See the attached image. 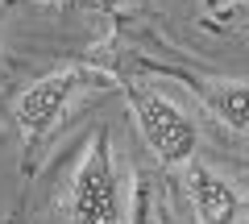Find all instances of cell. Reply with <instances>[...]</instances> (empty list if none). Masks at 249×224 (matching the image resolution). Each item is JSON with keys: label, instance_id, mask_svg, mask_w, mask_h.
<instances>
[{"label": "cell", "instance_id": "obj_6", "mask_svg": "<svg viewBox=\"0 0 249 224\" xmlns=\"http://www.w3.org/2000/svg\"><path fill=\"white\" fill-rule=\"evenodd\" d=\"M67 9H79V13H116L124 0H58Z\"/></svg>", "mask_w": 249, "mask_h": 224}, {"label": "cell", "instance_id": "obj_9", "mask_svg": "<svg viewBox=\"0 0 249 224\" xmlns=\"http://www.w3.org/2000/svg\"><path fill=\"white\" fill-rule=\"evenodd\" d=\"M0 34H4V21H0Z\"/></svg>", "mask_w": 249, "mask_h": 224}, {"label": "cell", "instance_id": "obj_8", "mask_svg": "<svg viewBox=\"0 0 249 224\" xmlns=\"http://www.w3.org/2000/svg\"><path fill=\"white\" fill-rule=\"evenodd\" d=\"M241 9H245V13H249V0H241Z\"/></svg>", "mask_w": 249, "mask_h": 224}, {"label": "cell", "instance_id": "obj_2", "mask_svg": "<svg viewBox=\"0 0 249 224\" xmlns=\"http://www.w3.org/2000/svg\"><path fill=\"white\" fill-rule=\"evenodd\" d=\"M104 71H91V67H58V71L42 75L37 83H29L25 91L13 104V117H17V129L25 137V158H34L37 145L46 141L54 125L62 121V112L71 108V100L83 96V87L91 83H104Z\"/></svg>", "mask_w": 249, "mask_h": 224}, {"label": "cell", "instance_id": "obj_7", "mask_svg": "<svg viewBox=\"0 0 249 224\" xmlns=\"http://www.w3.org/2000/svg\"><path fill=\"white\" fill-rule=\"evenodd\" d=\"M158 224H178V220H175V216L166 212V207H162V216H158Z\"/></svg>", "mask_w": 249, "mask_h": 224}, {"label": "cell", "instance_id": "obj_5", "mask_svg": "<svg viewBox=\"0 0 249 224\" xmlns=\"http://www.w3.org/2000/svg\"><path fill=\"white\" fill-rule=\"evenodd\" d=\"M191 87L212 108L216 121H224L237 133H249V83L245 79H208V83L191 79Z\"/></svg>", "mask_w": 249, "mask_h": 224}, {"label": "cell", "instance_id": "obj_1", "mask_svg": "<svg viewBox=\"0 0 249 224\" xmlns=\"http://www.w3.org/2000/svg\"><path fill=\"white\" fill-rule=\"evenodd\" d=\"M124 96H129L133 121H137V129H142L150 154L162 166H170V171H183L187 162L196 158V150H199V125L187 117L170 96L154 91L150 83H129Z\"/></svg>", "mask_w": 249, "mask_h": 224}, {"label": "cell", "instance_id": "obj_3", "mask_svg": "<svg viewBox=\"0 0 249 224\" xmlns=\"http://www.w3.org/2000/svg\"><path fill=\"white\" fill-rule=\"evenodd\" d=\"M71 224H124L121 207V183L112 166V141L108 129L91 133V145L83 154L71 183Z\"/></svg>", "mask_w": 249, "mask_h": 224}, {"label": "cell", "instance_id": "obj_4", "mask_svg": "<svg viewBox=\"0 0 249 224\" xmlns=\"http://www.w3.org/2000/svg\"><path fill=\"white\" fill-rule=\"evenodd\" d=\"M183 191L187 204L196 212L199 224H241V195L220 171H212L208 162H187L183 166Z\"/></svg>", "mask_w": 249, "mask_h": 224}]
</instances>
